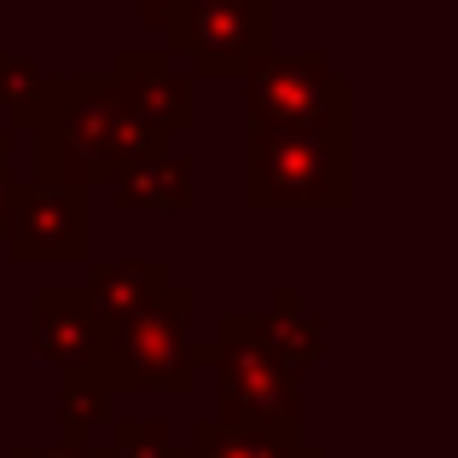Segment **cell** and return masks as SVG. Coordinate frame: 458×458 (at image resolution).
Instances as JSON below:
<instances>
[{
  "instance_id": "1",
  "label": "cell",
  "mask_w": 458,
  "mask_h": 458,
  "mask_svg": "<svg viewBox=\"0 0 458 458\" xmlns=\"http://www.w3.org/2000/svg\"><path fill=\"white\" fill-rule=\"evenodd\" d=\"M30 146H35V180L99 191L116 180L123 163L151 157V151L174 146V140L140 128L123 111L111 76H53L41 111L30 123Z\"/></svg>"
},
{
  "instance_id": "2",
  "label": "cell",
  "mask_w": 458,
  "mask_h": 458,
  "mask_svg": "<svg viewBox=\"0 0 458 458\" xmlns=\"http://www.w3.org/2000/svg\"><path fill=\"white\" fill-rule=\"evenodd\" d=\"M244 203L256 215H319L354 203L348 134L244 128Z\"/></svg>"
},
{
  "instance_id": "3",
  "label": "cell",
  "mask_w": 458,
  "mask_h": 458,
  "mask_svg": "<svg viewBox=\"0 0 458 458\" xmlns=\"http://www.w3.org/2000/svg\"><path fill=\"white\" fill-rule=\"evenodd\" d=\"M198 366L221 383L226 424H267V429H302V389L296 366L267 343L261 313H221L209 343H198Z\"/></svg>"
},
{
  "instance_id": "4",
  "label": "cell",
  "mask_w": 458,
  "mask_h": 458,
  "mask_svg": "<svg viewBox=\"0 0 458 458\" xmlns=\"http://www.w3.org/2000/svg\"><path fill=\"white\" fill-rule=\"evenodd\" d=\"M191 308L198 296L186 284H168L146 308L123 313L105 325V371H111V394L134 389H168L186 394L198 383V343H191Z\"/></svg>"
},
{
  "instance_id": "5",
  "label": "cell",
  "mask_w": 458,
  "mask_h": 458,
  "mask_svg": "<svg viewBox=\"0 0 458 458\" xmlns=\"http://www.w3.org/2000/svg\"><path fill=\"white\" fill-rule=\"evenodd\" d=\"M238 81H244V128H325V134H348L354 88L331 70V58L319 47L261 53Z\"/></svg>"
},
{
  "instance_id": "6",
  "label": "cell",
  "mask_w": 458,
  "mask_h": 458,
  "mask_svg": "<svg viewBox=\"0 0 458 458\" xmlns=\"http://www.w3.org/2000/svg\"><path fill=\"white\" fill-rule=\"evenodd\" d=\"M168 53L191 58V76L226 81L244 76L261 53H273L279 12L273 0H180L163 23Z\"/></svg>"
},
{
  "instance_id": "7",
  "label": "cell",
  "mask_w": 458,
  "mask_h": 458,
  "mask_svg": "<svg viewBox=\"0 0 458 458\" xmlns=\"http://www.w3.org/2000/svg\"><path fill=\"white\" fill-rule=\"evenodd\" d=\"M6 256L18 267H70L93 250V191L58 180H18V203L6 221Z\"/></svg>"
},
{
  "instance_id": "8",
  "label": "cell",
  "mask_w": 458,
  "mask_h": 458,
  "mask_svg": "<svg viewBox=\"0 0 458 458\" xmlns=\"http://www.w3.org/2000/svg\"><path fill=\"white\" fill-rule=\"evenodd\" d=\"M35 354L58 371L64 389L111 394V371H105V319L93 313L88 296H81V284H47V291H35Z\"/></svg>"
},
{
  "instance_id": "9",
  "label": "cell",
  "mask_w": 458,
  "mask_h": 458,
  "mask_svg": "<svg viewBox=\"0 0 458 458\" xmlns=\"http://www.w3.org/2000/svg\"><path fill=\"white\" fill-rule=\"evenodd\" d=\"M111 88L123 99V111L134 116L140 128L163 140H180L191 123H198V81L180 76L168 64V53H151V47H123L111 70Z\"/></svg>"
},
{
  "instance_id": "10",
  "label": "cell",
  "mask_w": 458,
  "mask_h": 458,
  "mask_svg": "<svg viewBox=\"0 0 458 458\" xmlns=\"http://www.w3.org/2000/svg\"><path fill=\"white\" fill-rule=\"evenodd\" d=\"M111 191H116V209H128V215L134 209L140 215H186L198 203V163L186 151L163 146V151L134 157V163L116 168Z\"/></svg>"
},
{
  "instance_id": "11",
  "label": "cell",
  "mask_w": 458,
  "mask_h": 458,
  "mask_svg": "<svg viewBox=\"0 0 458 458\" xmlns=\"http://www.w3.org/2000/svg\"><path fill=\"white\" fill-rule=\"evenodd\" d=\"M168 284H174L168 261H93V267H88V284H81V296H88L93 313L111 325V319H123V313L146 308L151 296H163Z\"/></svg>"
},
{
  "instance_id": "12",
  "label": "cell",
  "mask_w": 458,
  "mask_h": 458,
  "mask_svg": "<svg viewBox=\"0 0 458 458\" xmlns=\"http://www.w3.org/2000/svg\"><path fill=\"white\" fill-rule=\"evenodd\" d=\"M302 429H267V424H226V418H198L191 424L186 458H291Z\"/></svg>"
},
{
  "instance_id": "13",
  "label": "cell",
  "mask_w": 458,
  "mask_h": 458,
  "mask_svg": "<svg viewBox=\"0 0 458 458\" xmlns=\"http://www.w3.org/2000/svg\"><path fill=\"white\" fill-rule=\"evenodd\" d=\"M261 331H267V343L279 348L291 366L325 360V319L302 308V291H291V284H284V291L273 296V308L261 313Z\"/></svg>"
},
{
  "instance_id": "14",
  "label": "cell",
  "mask_w": 458,
  "mask_h": 458,
  "mask_svg": "<svg viewBox=\"0 0 458 458\" xmlns=\"http://www.w3.org/2000/svg\"><path fill=\"white\" fill-rule=\"evenodd\" d=\"M47 81H53V76H47L35 58L0 53V111H6L12 134H30L35 111H41V99H47Z\"/></svg>"
},
{
  "instance_id": "15",
  "label": "cell",
  "mask_w": 458,
  "mask_h": 458,
  "mask_svg": "<svg viewBox=\"0 0 458 458\" xmlns=\"http://www.w3.org/2000/svg\"><path fill=\"white\" fill-rule=\"evenodd\" d=\"M99 453L105 458H186V447H174L163 418H116L111 441Z\"/></svg>"
},
{
  "instance_id": "16",
  "label": "cell",
  "mask_w": 458,
  "mask_h": 458,
  "mask_svg": "<svg viewBox=\"0 0 458 458\" xmlns=\"http://www.w3.org/2000/svg\"><path fill=\"white\" fill-rule=\"evenodd\" d=\"M105 418H111V394H99V389H64V406H58L64 436H58V441H88V429L105 424Z\"/></svg>"
},
{
  "instance_id": "17",
  "label": "cell",
  "mask_w": 458,
  "mask_h": 458,
  "mask_svg": "<svg viewBox=\"0 0 458 458\" xmlns=\"http://www.w3.org/2000/svg\"><path fill=\"white\" fill-rule=\"evenodd\" d=\"M12 146H18V134H12V128H0V233H6V221H12V203H18V174H12Z\"/></svg>"
},
{
  "instance_id": "18",
  "label": "cell",
  "mask_w": 458,
  "mask_h": 458,
  "mask_svg": "<svg viewBox=\"0 0 458 458\" xmlns=\"http://www.w3.org/2000/svg\"><path fill=\"white\" fill-rule=\"evenodd\" d=\"M12 458H105L88 441H58V447H12Z\"/></svg>"
},
{
  "instance_id": "19",
  "label": "cell",
  "mask_w": 458,
  "mask_h": 458,
  "mask_svg": "<svg viewBox=\"0 0 458 458\" xmlns=\"http://www.w3.org/2000/svg\"><path fill=\"white\" fill-rule=\"evenodd\" d=\"M128 6H134L146 23H157V30H163V23H168V12H174L180 0H128Z\"/></svg>"
},
{
  "instance_id": "20",
  "label": "cell",
  "mask_w": 458,
  "mask_h": 458,
  "mask_svg": "<svg viewBox=\"0 0 458 458\" xmlns=\"http://www.w3.org/2000/svg\"><path fill=\"white\" fill-rule=\"evenodd\" d=\"M291 458H325V447H308V441H296V447H291Z\"/></svg>"
}]
</instances>
